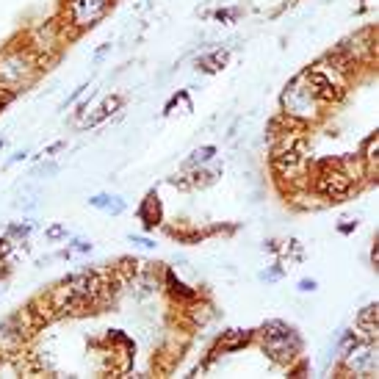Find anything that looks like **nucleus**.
<instances>
[{
	"label": "nucleus",
	"mask_w": 379,
	"mask_h": 379,
	"mask_svg": "<svg viewBox=\"0 0 379 379\" xmlns=\"http://www.w3.org/2000/svg\"><path fill=\"white\" fill-rule=\"evenodd\" d=\"M344 360H346V368L354 371L357 377H374L379 368L377 341H363V338H357L354 344H349V346L344 349Z\"/></svg>",
	"instance_id": "8"
},
{
	"label": "nucleus",
	"mask_w": 379,
	"mask_h": 379,
	"mask_svg": "<svg viewBox=\"0 0 379 379\" xmlns=\"http://www.w3.org/2000/svg\"><path fill=\"white\" fill-rule=\"evenodd\" d=\"M114 0H64V26L75 30H84L97 26Z\"/></svg>",
	"instance_id": "6"
},
{
	"label": "nucleus",
	"mask_w": 379,
	"mask_h": 379,
	"mask_svg": "<svg viewBox=\"0 0 379 379\" xmlns=\"http://www.w3.org/2000/svg\"><path fill=\"white\" fill-rule=\"evenodd\" d=\"M36 72H39V59L28 47H11L0 53V86L9 89L11 94L33 84Z\"/></svg>",
	"instance_id": "3"
},
{
	"label": "nucleus",
	"mask_w": 379,
	"mask_h": 379,
	"mask_svg": "<svg viewBox=\"0 0 379 379\" xmlns=\"http://www.w3.org/2000/svg\"><path fill=\"white\" fill-rule=\"evenodd\" d=\"M89 205L97 208V210H103V213H114V216H119L125 210V200L117 197V194H94L89 200Z\"/></svg>",
	"instance_id": "13"
},
{
	"label": "nucleus",
	"mask_w": 379,
	"mask_h": 379,
	"mask_svg": "<svg viewBox=\"0 0 379 379\" xmlns=\"http://www.w3.org/2000/svg\"><path fill=\"white\" fill-rule=\"evenodd\" d=\"M139 219L145 222L147 230H155V227L161 225V219H164V210H161V203H158L155 191H149V194H147V200L142 203V208H139Z\"/></svg>",
	"instance_id": "11"
},
{
	"label": "nucleus",
	"mask_w": 379,
	"mask_h": 379,
	"mask_svg": "<svg viewBox=\"0 0 379 379\" xmlns=\"http://www.w3.org/2000/svg\"><path fill=\"white\" fill-rule=\"evenodd\" d=\"M354 327H357V329H354L357 338H363V341H377L379 338V307L377 305L363 307V310L357 313Z\"/></svg>",
	"instance_id": "10"
},
{
	"label": "nucleus",
	"mask_w": 379,
	"mask_h": 379,
	"mask_svg": "<svg viewBox=\"0 0 379 379\" xmlns=\"http://www.w3.org/2000/svg\"><path fill=\"white\" fill-rule=\"evenodd\" d=\"M166 280H169V288H172V293H180V296H194V291H188L180 280H175V274L172 271H166Z\"/></svg>",
	"instance_id": "19"
},
{
	"label": "nucleus",
	"mask_w": 379,
	"mask_h": 379,
	"mask_svg": "<svg viewBox=\"0 0 379 379\" xmlns=\"http://www.w3.org/2000/svg\"><path fill=\"white\" fill-rule=\"evenodd\" d=\"M227 61H230V53H227L225 47H219V50H210V53L200 56V59H197V69L213 75V72H222V69L227 67Z\"/></svg>",
	"instance_id": "12"
},
{
	"label": "nucleus",
	"mask_w": 379,
	"mask_h": 379,
	"mask_svg": "<svg viewBox=\"0 0 379 379\" xmlns=\"http://www.w3.org/2000/svg\"><path fill=\"white\" fill-rule=\"evenodd\" d=\"M261 335L263 351L277 363H291L293 354L299 351V335L293 332V327L283 324V321H266Z\"/></svg>",
	"instance_id": "4"
},
{
	"label": "nucleus",
	"mask_w": 379,
	"mask_h": 379,
	"mask_svg": "<svg viewBox=\"0 0 379 379\" xmlns=\"http://www.w3.org/2000/svg\"><path fill=\"white\" fill-rule=\"evenodd\" d=\"M64 147H67V142H56V145H50V147H47V149L42 152V155H45V158H53V155H56V152H61Z\"/></svg>",
	"instance_id": "23"
},
{
	"label": "nucleus",
	"mask_w": 379,
	"mask_h": 379,
	"mask_svg": "<svg viewBox=\"0 0 379 379\" xmlns=\"http://www.w3.org/2000/svg\"><path fill=\"white\" fill-rule=\"evenodd\" d=\"M61 45V30H59V26L50 20V23H45V26H39V28L33 30L30 33V53L36 50V53H50V50H56Z\"/></svg>",
	"instance_id": "9"
},
{
	"label": "nucleus",
	"mask_w": 379,
	"mask_h": 379,
	"mask_svg": "<svg viewBox=\"0 0 379 379\" xmlns=\"http://www.w3.org/2000/svg\"><path fill=\"white\" fill-rule=\"evenodd\" d=\"M47 238H50V241H61V238H67V227H64V225H53V227H47Z\"/></svg>",
	"instance_id": "20"
},
{
	"label": "nucleus",
	"mask_w": 379,
	"mask_h": 379,
	"mask_svg": "<svg viewBox=\"0 0 379 379\" xmlns=\"http://www.w3.org/2000/svg\"><path fill=\"white\" fill-rule=\"evenodd\" d=\"M30 233V222L26 225H9V235H20V238H26Z\"/></svg>",
	"instance_id": "21"
},
{
	"label": "nucleus",
	"mask_w": 379,
	"mask_h": 379,
	"mask_svg": "<svg viewBox=\"0 0 379 379\" xmlns=\"http://www.w3.org/2000/svg\"><path fill=\"white\" fill-rule=\"evenodd\" d=\"M59 164L56 161H42L39 166H36V175H45V177H53V175H59Z\"/></svg>",
	"instance_id": "18"
},
{
	"label": "nucleus",
	"mask_w": 379,
	"mask_h": 379,
	"mask_svg": "<svg viewBox=\"0 0 379 379\" xmlns=\"http://www.w3.org/2000/svg\"><path fill=\"white\" fill-rule=\"evenodd\" d=\"M271 169L277 180H288V183H305L310 175V161L305 155V145L288 147V149H274L271 152Z\"/></svg>",
	"instance_id": "5"
},
{
	"label": "nucleus",
	"mask_w": 379,
	"mask_h": 379,
	"mask_svg": "<svg viewBox=\"0 0 379 379\" xmlns=\"http://www.w3.org/2000/svg\"><path fill=\"white\" fill-rule=\"evenodd\" d=\"M213 155H216V147H200V149H194L191 152V158H188V166H205L208 161H213Z\"/></svg>",
	"instance_id": "17"
},
{
	"label": "nucleus",
	"mask_w": 379,
	"mask_h": 379,
	"mask_svg": "<svg viewBox=\"0 0 379 379\" xmlns=\"http://www.w3.org/2000/svg\"><path fill=\"white\" fill-rule=\"evenodd\" d=\"M319 106L321 103L310 94V89L305 86L302 78L293 81L291 86L285 89V94H283V114L302 119V122H307V119L316 117V108H319Z\"/></svg>",
	"instance_id": "7"
},
{
	"label": "nucleus",
	"mask_w": 379,
	"mask_h": 379,
	"mask_svg": "<svg viewBox=\"0 0 379 379\" xmlns=\"http://www.w3.org/2000/svg\"><path fill=\"white\" fill-rule=\"evenodd\" d=\"M299 291H316V280H302V283H299Z\"/></svg>",
	"instance_id": "26"
},
{
	"label": "nucleus",
	"mask_w": 379,
	"mask_h": 379,
	"mask_svg": "<svg viewBox=\"0 0 379 379\" xmlns=\"http://www.w3.org/2000/svg\"><path fill=\"white\" fill-rule=\"evenodd\" d=\"M75 252H91V244L89 241H75Z\"/></svg>",
	"instance_id": "28"
},
{
	"label": "nucleus",
	"mask_w": 379,
	"mask_h": 379,
	"mask_svg": "<svg viewBox=\"0 0 379 379\" xmlns=\"http://www.w3.org/2000/svg\"><path fill=\"white\" fill-rule=\"evenodd\" d=\"M247 344H249V332L233 329V332H230V338H227V341H222V351H235V349H241V346H247Z\"/></svg>",
	"instance_id": "16"
},
{
	"label": "nucleus",
	"mask_w": 379,
	"mask_h": 379,
	"mask_svg": "<svg viewBox=\"0 0 379 379\" xmlns=\"http://www.w3.org/2000/svg\"><path fill=\"white\" fill-rule=\"evenodd\" d=\"M119 108H122V97H119V94H114V97H108V100L100 106V111H97L94 117L86 119V125H97L100 119H106V117H111V114H117Z\"/></svg>",
	"instance_id": "15"
},
{
	"label": "nucleus",
	"mask_w": 379,
	"mask_h": 379,
	"mask_svg": "<svg viewBox=\"0 0 379 379\" xmlns=\"http://www.w3.org/2000/svg\"><path fill=\"white\" fill-rule=\"evenodd\" d=\"M130 241H133V244H139V247H145V249H155V241L142 238V235H130Z\"/></svg>",
	"instance_id": "22"
},
{
	"label": "nucleus",
	"mask_w": 379,
	"mask_h": 379,
	"mask_svg": "<svg viewBox=\"0 0 379 379\" xmlns=\"http://www.w3.org/2000/svg\"><path fill=\"white\" fill-rule=\"evenodd\" d=\"M360 155H363V161H366L368 172H374V169H377V164H379V139L377 136H368V139L363 142Z\"/></svg>",
	"instance_id": "14"
},
{
	"label": "nucleus",
	"mask_w": 379,
	"mask_h": 379,
	"mask_svg": "<svg viewBox=\"0 0 379 379\" xmlns=\"http://www.w3.org/2000/svg\"><path fill=\"white\" fill-rule=\"evenodd\" d=\"M351 186H354V177H351L346 161H338V158H327L316 164V172H313V188L321 200L327 203H344L351 194Z\"/></svg>",
	"instance_id": "1"
},
{
	"label": "nucleus",
	"mask_w": 379,
	"mask_h": 379,
	"mask_svg": "<svg viewBox=\"0 0 379 379\" xmlns=\"http://www.w3.org/2000/svg\"><path fill=\"white\" fill-rule=\"evenodd\" d=\"M302 81H305V86L310 89V94L319 103H341L346 97V91H349V75H344L341 69H335L327 61L313 64L302 75Z\"/></svg>",
	"instance_id": "2"
},
{
	"label": "nucleus",
	"mask_w": 379,
	"mask_h": 379,
	"mask_svg": "<svg viewBox=\"0 0 379 379\" xmlns=\"http://www.w3.org/2000/svg\"><path fill=\"white\" fill-rule=\"evenodd\" d=\"M9 252H11V241L9 238H0V261L9 258Z\"/></svg>",
	"instance_id": "24"
},
{
	"label": "nucleus",
	"mask_w": 379,
	"mask_h": 379,
	"mask_svg": "<svg viewBox=\"0 0 379 379\" xmlns=\"http://www.w3.org/2000/svg\"><path fill=\"white\" fill-rule=\"evenodd\" d=\"M9 100H11V91H9V89L0 86V111H3L6 106H9Z\"/></svg>",
	"instance_id": "25"
},
{
	"label": "nucleus",
	"mask_w": 379,
	"mask_h": 379,
	"mask_svg": "<svg viewBox=\"0 0 379 379\" xmlns=\"http://www.w3.org/2000/svg\"><path fill=\"white\" fill-rule=\"evenodd\" d=\"M216 17H219V20H235V17H238V11H227V9H225V11H216Z\"/></svg>",
	"instance_id": "27"
}]
</instances>
